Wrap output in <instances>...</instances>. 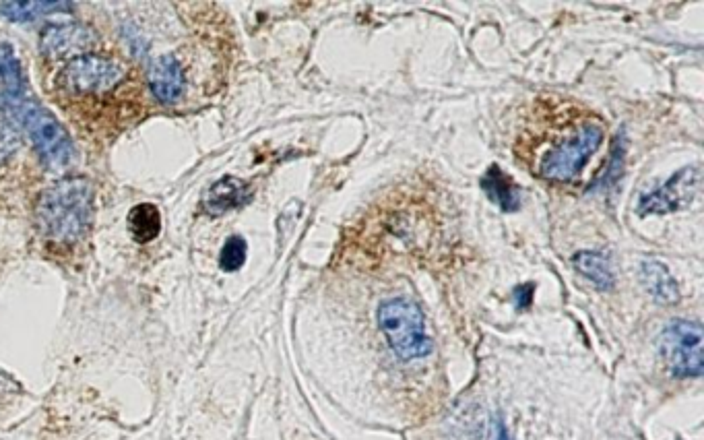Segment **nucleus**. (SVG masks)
Wrapping results in <instances>:
<instances>
[{
    "instance_id": "obj_1",
    "label": "nucleus",
    "mask_w": 704,
    "mask_h": 440,
    "mask_svg": "<svg viewBox=\"0 0 704 440\" xmlns=\"http://www.w3.org/2000/svg\"><path fill=\"white\" fill-rule=\"evenodd\" d=\"M607 122L589 106L562 93H541L525 110L515 155L535 178L570 184L579 180L605 139Z\"/></svg>"
},
{
    "instance_id": "obj_2",
    "label": "nucleus",
    "mask_w": 704,
    "mask_h": 440,
    "mask_svg": "<svg viewBox=\"0 0 704 440\" xmlns=\"http://www.w3.org/2000/svg\"><path fill=\"white\" fill-rule=\"evenodd\" d=\"M93 222V191L85 178L56 182L36 205V224L48 242L71 246L81 242Z\"/></svg>"
},
{
    "instance_id": "obj_3",
    "label": "nucleus",
    "mask_w": 704,
    "mask_h": 440,
    "mask_svg": "<svg viewBox=\"0 0 704 440\" xmlns=\"http://www.w3.org/2000/svg\"><path fill=\"white\" fill-rule=\"evenodd\" d=\"M378 327L401 360H420L432 354V339L420 306L407 298H391L378 306Z\"/></svg>"
},
{
    "instance_id": "obj_4",
    "label": "nucleus",
    "mask_w": 704,
    "mask_h": 440,
    "mask_svg": "<svg viewBox=\"0 0 704 440\" xmlns=\"http://www.w3.org/2000/svg\"><path fill=\"white\" fill-rule=\"evenodd\" d=\"M9 114L34 141V147L48 168L58 170L71 162L73 143L69 133L60 127V122L48 110L36 102L19 98L9 102Z\"/></svg>"
},
{
    "instance_id": "obj_5",
    "label": "nucleus",
    "mask_w": 704,
    "mask_h": 440,
    "mask_svg": "<svg viewBox=\"0 0 704 440\" xmlns=\"http://www.w3.org/2000/svg\"><path fill=\"white\" fill-rule=\"evenodd\" d=\"M124 79L126 73L118 62L98 54H83L67 62L56 79V87L69 98H104L116 91Z\"/></svg>"
},
{
    "instance_id": "obj_6",
    "label": "nucleus",
    "mask_w": 704,
    "mask_h": 440,
    "mask_svg": "<svg viewBox=\"0 0 704 440\" xmlns=\"http://www.w3.org/2000/svg\"><path fill=\"white\" fill-rule=\"evenodd\" d=\"M702 339V325L698 321H671L659 337V352L667 370L678 379L702 376Z\"/></svg>"
},
{
    "instance_id": "obj_7",
    "label": "nucleus",
    "mask_w": 704,
    "mask_h": 440,
    "mask_svg": "<svg viewBox=\"0 0 704 440\" xmlns=\"http://www.w3.org/2000/svg\"><path fill=\"white\" fill-rule=\"evenodd\" d=\"M700 188V166H686L671 176L665 184L651 193L640 195L638 213L640 215H663L688 207Z\"/></svg>"
},
{
    "instance_id": "obj_8",
    "label": "nucleus",
    "mask_w": 704,
    "mask_h": 440,
    "mask_svg": "<svg viewBox=\"0 0 704 440\" xmlns=\"http://www.w3.org/2000/svg\"><path fill=\"white\" fill-rule=\"evenodd\" d=\"M93 40V31L83 25H46L40 36V50L46 58L58 60L69 54L87 50Z\"/></svg>"
},
{
    "instance_id": "obj_9",
    "label": "nucleus",
    "mask_w": 704,
    "mask_h": 440,
    "mask_svg": "<svg viewBox=\"0 0 704 440\" xmlns=\"http://www.w3.org/2000/svg\"><path fill=\"white\" fill-rule=\"evenodd\" d=\"M149 87L159 104H176L186 87L184 69L180 62L174 56H159L149 69Z\"/></svg>"
},
{
    "instance_id": "obj_10",
    "label": "nucleus",
    "mask_w": 704,
    "mask_h": 440,
    "mask_svg": "<svg viewBox=\"0 0 704 440\" xmlns=\"http://www.w3.org/2000/svg\"><path fill=\"white\" fill-rule=\"evenodd\" d=\"M252 199V188L248 182L236 176L219 178L203 199V209L209 215H223L232 209L248 205Z\"/></svg>"
},
{
    "instance_id": "obj_11",
    "label": "nucleus",
    "mask_w": 704,
    "mask_h": 440,
    "mask_svg": "<svg viewBox=\"0 0 704 440\" xmlns=\"http://www.w3.org/2000/svg\"><path fill=\"white\" fill-rule=\"evenodd\" d=\"M482 188L486 197L496 203L502 211H517L521 207V188L500 166H490L482 178Z\"/></svg>"
},
{
    "instance_id": "obj_12",
    "label": "nucleus",
    "mask_w": 704,
    "mask_h": 440,
    "mask_svg": "<svg viewBox=\"0 0 704 440\" xmlns=\"http://www.w3.org/2000/svg\"><path fill=\"white\" fill-rule=\"evenodd\" d=\"M640 275L647 292L661 304H676L680 300L678 281L671 271L657 259H645L640 265Z\"/></svg>"
},
{
    "instance_id": "obj_13",
    "label": "nucleus",
    "mask_w": 704,
    "mask_h": 440,
    "mask_svg": "<svg viewBox=\"0 0 704 440\" xmlns=\"http://www.w3.org/2000/svg\"><path fill=\"white\" fill-rule=\"evenodd\" d=\"M572 265L599 290L607 292L616 288V275H614L612 263L603 253H597V250H581V253H576L572 257Z\"/></svg>"
},
{
    "instance_id": "obj_14",
    "label": "nucleus",
    "mask_w": 704,
    "mask_h": 440,
    "mask_svg": "<svg viewBox=\"0 0 704 440\" xmlns=\"http://www.w3.org/2000/svg\"><path fill=\"white\" fill-rule=\"evenodd\" d=\"M128 230L135 242L149 244L162 232V213L151 203H141L128 213Z\"/></svg>"
},
{
    "instance_id": "obj_15",
    "label": "nucleus",
    "mask_w": 704,
    "mask_h": 440,
    "mask_svg": "<svg viewBox=\"0 0 704 440\" xmlns=\"http://www.w3.org/2000/svg\"><path fill=\"white\" fill-rule=\"evenodd\" d=\"M62 9H71V5L69 3H42V0H38V3H31L29 0V3H3L0 5V13L15 23L34 21L42 15L58 13Z\"/></svg>"
},
{
    "instance_id": "obj_16",
    "label": "nucleus",
    "mask_w": 704,
    "mask_h": 440,
    "mask_svg": "<svg viewBox=\"0 0 704 440\" xmlns=\"http://www.w3.org/2000/svg\"><path fill=\"white\" fill-rule=\"evenodd\" d=\"M0 85L5 87L9 102L21 98V87H23L21 67L17 56L9 46H0Z\"/></svg>"
},
{
    "instance_id": "obj_17",
    "label": "nucleus",
    "mask_w": 704,
    "mask_h": 440,
    "mask_svg": "<svg viewBox=\"0 0 704 440\" xmlns=\"http://www.w3.org/2000/svg\"><path fill=\"white\" fill-rule=\"evenodd\" d=\"M246 255H248V244L242 236H232L226 240L221 248L219 255V267L226 273H234L238 269H242V265L246 263Z\"/></svg>"
},
{
    "instance_id": "obj_18",
    "label": "nucleus",
    "mask_w": 704,
    "mask_h": 440,
    "mask_svg": "<svg viewBox=\"0 0 704 440\" xmlns=\"http://www.w3.org/2000/svg\"><path fill=\"white\" fill-rule=\"evenodd\" d=\"M19 149V137L17 133L7 127V124H0V164H3L5 160H9V157Z\"/></svg>"
},
{
    "instance_id": "obj_19",
    "label": "nucleus",
    "mask_w": 704,
    "mask_h": 440,
    "mask_svg": "<svg viewBox=\"0 0 704 440\" xmlns=\"http://www.w3.org/2000/svg\"><path fill=\"white\" fill-rule=\"evenodd\" d=\"M533 290H535L533 284H525V286H519L515 290V294H512V296H515V304H517L519 310H525V308H529L533 304Z\"/></svg>"
},
{
    "instance_id": "obj_20",
    "label": "nucleus",
    "mask_w": 704,
    "mask_h": 440,
    "mask_svg": "<svg viewBox=\"0 0 704 440\" xmlns=\"http://www.w3.org/2000/svg\"><path fill=\"white\" fill-rule=\"evenodd\" d=\"M498 440H510V436H508V432H506L504 426L498 428Z\"/></svg>"
}]
</instances>
